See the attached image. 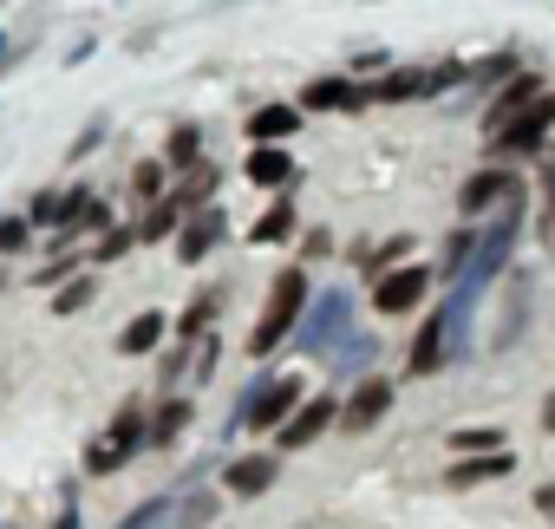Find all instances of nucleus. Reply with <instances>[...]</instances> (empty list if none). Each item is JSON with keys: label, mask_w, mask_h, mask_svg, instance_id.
<instances>
[{"label": "nucleus", "mask_w": 555, "mask_h": 529, "mask_svg": "<svg viewBox=\"0 0 555 529\" xmlns=\"http://www.w3.org/2000/svg\"><path fill=\"white\" fill-rule=\"evenodd\" d=\"M542 431H555V392H548V405H542Z\"/></svg>", "instance_id": "72a5a7b5"}, {"label": "nucleus", "mask_w": 555, "mask_h": 529, "mask_svg": "<svg viewBox=\"0 0 555 529\" xmlns=\"http://www.w3.org/2000/svg\"><path fill=\"white\" fill-rule=\"evenodd\" d=\"M308 386L295 379V373H282V379H261L255 392H248V405H242V425H255V431H282L308 399H301Z\"/></svg>", "instance_id": "7ed1b4c3"}, {"label": "nucleus", "mask_w": 555, "mask_h": 529, "mask_svg": "<svg viewBox=\"0 0 555 529\" xmlns=\"http://www.w3.org/2000/svg\"><path fill=\"white\" fill-rule=\"evenodd\" d=\"M209 516H216V496H183V509H177L170 522H177V529H203Z\"/></svg>", "instance_id": "a878e982"}, {"label": "nucleus", "mask_w": 555, "mask_h": 529, "mask_svg": "<svg viewBox=\"0 0 555 529\" xmlns=\"http://www.w3.org/2000/svg\"><path fill=\"white\" fill-rule=\"evenodd\" d=\"M516 216H522V196L509 190L503 203H496V216H490V229H483V242H477V255H470V269H464V282H457V301L444 308V314H464L470 308V295L503 269V261H509V242H516Z\"/></svg>", "instance_id": "f257e3e1"}, {"label": "nucleus", "mask_w": 555, "mask_h": 529, "mask_svg": "<svg viewBox=\"0 0 555 529\" xmlns=\"http://www.w3.org/2000/svg\"><path fill=\"white\" fill-rule=\"evenodd\" d=\"M334 425V399H308L288 425H282V451H301V444H314L321 431Z\"/></svg>", "instance_id": "4468645a"}, {"label": "nucleus", "mask_w": 555, "mask_h": 529, "mask_svg": "<svg viewBox=\"0 0 555 529\" xmlns=\"http://www.w3.org/2000/svg\"><path fill=\"white\" fill-rule=\"evenodd\" d=\"M444 360H451V314H431V321L418 327V347H412V360H405V366L425 379V373H438Z\"/></svg>", "instance_id": "9b49d317"}, {"label": "nucleus", "mask_w": 555, "mask_h": 529, "mask_svg": "<svg viewBox=\"0 0 555 529\" xmlns=\"http://www.w3.org/2000/svg\"><path fill=\"white\" fill-rule=\"evenodd\" d=\"M535 86H542V79H529V73H516V79L503 86V99L490 105V118H483V131H496V138H503V131H509V125H516V118H522L529 105H542V92H535Z\"/></svg>", "instance_id": "6e6552de"}, {"label": "nucleus", "mask_w": 555, "mask_h": 529, "mask_svg": "<svg viewBox=\"0 0 555 529\" xmlns=\"http://www.w3.org/2000/svg\"><path fill=\"white\" fill-rule=\"evenodd\" d=\"M386 412H392V379H360L353 399L340 405V425H347V431H366V425H379Z\"/></svg>", "instance_id": "0eeeda50"}, {"label": "nucleus", "mask_w": 555, "mask_h": 529, "mask_svg": "<svg viewBox=\"0 0 555 529\" xmlns=\"http://www.w3.org/2000/svg\"><path fill=\"white\" fill-rule=\"evenodd\" d=\"M86 301H92V282H73V288L53 295V314H73V308H86Z\"/></svg>", "instance_id": "cd10ccee"}, {"label": "nucleus", "mask_w": 555, "mask_h": 529, "mask_svg": "<svg viewBox=\"0 0 555 529\" xmlns=\"http://www.w3.org/2000/svg\"><path fill=\"white\" fill-rule=\"evenodd\" d=\"M405 248H412L405 235H392V242L379 248V261H373V269H379V282H386V269H392V261H405Z\"/></svg>", "instance_id": "7c9ffc66"}, {"label": "nucleus", "mask_w": 555, "mask_h": 529, "mask_svg": "<svg viewBox=\"0 0 555 529\" xmlns=\"http://www.w3.org/2000/svg\"><path fill=\"white\" fill-rule=\"evenodd\" d=\"M157 340H164V314L151 308V314H138V321H131V327L118 334V353H151Z\"/></svg>", "instance_id": "6ab92c4d"}, {"label": "nucleus", "mask_w": 555, "mask_h": 529, "mask_svg": "<svg viewBox=\"0 0 555 529\" xmlns=\"http://www.w3.org/2000/svg\"><path fill=\"white\" fill-rule=\"evenodd\" d=\"M366 99H373V92L353 86V79H321V86L301 92V112H360Z\"/></svg>", "instance_id": "f8f14e48"}, {"label": "nucleus", "mask_w": 555, "mask_h": 529, "mask_svg": "<svg viewBox=\"0 0 555 529\" xmlns=\"http://www.w3.org/2000/svg\"><path fill=\"white\" fill-rule=\"evenodd\" d=\"M216 183H222V170H216V164H196V170H183V177H177L170 203H177L183 216H203V209H216V203H209V190H216Z\"/></svg>", "instance_id": "ddd939ff"}, {"label": "nucleus", "mask_w": 555, "mask_h": 529, "mask_svg": "<svg viewBox=\"0 0 555 529\" xmlns=\"http://www.w3.org/2000/svg\"><path fill=\"white\" fill-rule=\"evenodd\" d=\"M509 190H516V183H509L503 170H477V177L464 183V196H457V203H464V216H477V209H490V203H503Z\"/></svg>", "instance_id": "dca6fc26"}, {"label": "nucleus", "mask_w": 555, "mask_h": 529, "mask_svg": "<svg viewBox=\"0 0 555 529\" xmlns=\"http://www.w3.org/2000/svg\"><path fill=\"white\" fill-rule=\"evenodd\" d=\"M425 288H431L425 269H392L386 282H373V308H379V314H412V308L425 301Z\"/></svg>", "instance_id": "39448f33"}, {"label": "nucleus", "mask_w": 555, "mask_h": 529, "mask_svg": "<svg viewBox=\"0 0 555 529\" xmlns=\"http://www.w3.org/2000/svg\"><path fill=\"white\" fill-rule=\"evenodd\" d=\"M274 483V451H255V457H235L229 464V490L235 496H261Z\"/></svg>", "instance_id": "2eb2a0df"}, {"label": "nucleus", "mask_w": 555, "mask_h": 529, "mask_svg": "<svg viewBox=\"0 0 555 529\" xmlns=\"http://www.w3.org/2000/svg\"><path fill=\"white\" fill-rule=\"evenodd\" d=\"M183 425H190V399H170V405L157 412V425H151V444L164 451V444H170V438H177Z\"/></svg>", "instance_id": "412c9836"}, {"label": "nucleus", "mask_w": 555, "mask_h": 529, "mask_svg": "<svg viewBox=\"0 0 555 529\" xmlns=\"http://www.w3.org/2000/svg\"><path fill=\"white\" fill-rule=\"evenodd\" d=\"M301 308H308V275H301V269H282V275H274V288H268V308H261L255 334H248V353L268 360L274 347L301 327Z\"/></svg>", "instance_id": "f03ea898"}, {"label": "nucleus", "mask_w": 555, "mask_h": 529, "mask_svg": "<svg viewBox=\"0 0 555 529\" xmlns=\"http://www.w3.org/2000/svg\"><path fill=\"white\" fill-rule=\"evenodd\" d=\"M27 242H34V222H0V255H14Z\"/></svg>", "instance_id": "c85d7f7f"}, {"label": "nucleus", "mask_w": 555, "mask_h": 529, "mask_svg": "<svg viewBox=\"0 0 555 529\" xmlns=\"http://www.w3.org/2000/svg\"><path fill=\"white\" fill-rule=\"evenodd\" d=\"M177 222H183V209H177V203H170V196H164V203H157V209H151V216H144V222H138V242H157V235H170V229H177Z\"/></svg>", "instance_id": "b1692460"}, {"label": "nucleus", "mask_w": 555, "mask_h": 529, "mask_svg": "<svg viewBox=\"0 0 555 529\" xmlns=\"http://www.w3.org/2000/svg\"><path fill=\"white\" fill-rule=\"evenodd\" d=\"M131 242H138V229H112V235L99 242V261H112V255H125Z\"/></svg>", "instance_id": "c756f323"}, {"label": "nucleus", "mask_w": 555, "mask_h": 529, "mask_svg": "<svg viewBox=\"0 0 555 529\" xmlns=\"http://www.w3.org/2000/svg\"><path fill=\"white\" fill-rule=\"evenodd\" d=\"M105 438H112V444H118V451L131 457V451L144 444V412H138V405H125V412H118V425H112Z\"/></svg>", "instance_id": "4be33fe9"}, {"label": "nucleus", "mask_w": 555, "mask_h": 529, "mask_svg": "<svg viewBox=\"0 0 555 529\" xmlns=\"http://www.w3.org/2000/svg\"><path fill=\"white\" fill-rule=\"evenodd\" d=\"M53 529H79V516H73V509H66V516H60V522H53Z\"/></svg>", "instance_id": "f704fd0d"}, {"label": "nucleus", "mask_w": 555, "mask_h": 529, "mask_svg": "<svg viewBox=\"0 0 555 529\" xmlns=\"http://www.w3.org/2000/svg\"><path fill=\"white\" fill-rule=\"evenodd\" d=\"M229 235V216L222 209H203V216H190L183 222V235H177V261H203L216 242Z\"/></svg>", "instance_id": "9d476101"}, {"label": "nucleus", "mask_w": 555, "mask_h": 529, "mask_svg": "<svg viewBox=\"0 0 555 529\" xmlns=\"http://www.w3.org/2000/svg\"><path fill=\"white\" fill-rule=\"evenodd\" d=\"M209 314H216V301H196V308H190V314H183V327H177V334H183V340H190V334H196V327H203V321H209Z\"/></svg>", "instance_id": "2f4dec72"}, {"label": "nucleus", "mask_w": 555, "mask_h": 529, "mask_svg": "<svg viewBox=\"0 0 555 529\" xmlns=\"http://www.w3.org/2000/svg\"><path fill=\"white\" fill-rule=\"evenodd\" d=\"M347 321H353V308H347V295H321V308L308 314V327H301V347L308 353H327L340 334H347ZM353 340V334H347Z\"/></svg>", "instance_id": "423d86ee"}, {"label": "nucleus", "mask_w": 555, "mask_h": 529, "mask_svg": "<svg viewBox=\"0 0 555 529\" xmlns=\"http://www.w3.org/2000/svg\"><path fill=\"white\" fill-rule=\"evenodd\" d=\"M170 164H177V170H196V131H190V125L170 138Z\"/></svg>", "instance_id": "bb28decb"}, {"label": "nucleus", "mask_w": 555, "mask_h": 529, "mask_svg": "<svg viewBox=\"0 0 555 529\" xmlns=\"http://www.w3.org/2000/svg\"><path fill=\"white\" fill-rule=\"evenodd\" d=\"M295 131H301V105H261V112L248 118L255 151H282V138H295Z\"/></svg>", "instance_id": "1a4fd4ad"}, {"label": "nucleus", "mask_w": 555, "mask_h": 529, "mask_svg": "<svg viewBox=\"0 0 555 529\" xmlns=\"http://www.w3.org/2000/svg\"><path fill=\"white\" fill-rule=\"evenodd\" d=\"M131 196L157 209V203H164V164H138V170H131Z\"/></svg>", "instance_id": "5701e85b"}, {"label": "nucleus", "mask_w": 555, "mask_h": 529, "mask_svg": "<svg viewBox=\"0 0 555 529\" xmlns=\"http://www.w3.org/2000/svg\"><path fill=\"white\" fill-rule=\"evenodd\" d=\"M288 177H295V157H288V151H248V183L282 190Z\"/></svg>", "instance_id": "a211bd4d"}, {"label": "nucleus", "mask_w": 555, "mask_h": 529, "mask_svg": "<svg viewBox=\"0 0 555 529\" xmlns=\"http://www.w3.org/2000/svg\"><path fill=\"white\" fill-rule=\"evenodd\" d=\"M288 229H295V209H288V196H282V203H274V209H261V216H255L248 242H282Z\"/></svg>", "instance_id": "aec40b11"}, {"label": "nucleus", "mask_w": 555, "mask_h": 529, "mask_svg": "<svg viewBox=\"0 0 555 529\" xmlns=\"http://www.w3.org/2000/svg\"><path fill=\"white\" fill-rule=\"evenodd\" d=\"M451 451H477V457H496L503 451V431H451Z\"/></svg>", "instance_id": "393cba45"}, {"label": "nucleus", "mask_w": 555, "mask_h": 529, "mask_svg": "<svg viewBox=\"0 0 555 529\" xmlns=\"http://www.w3.org/2000/svg\"><path fill=\"white\" fill-rule=\"evenodd\" d=\"M535 509H542V516H555V483H542V490H535Z\"/></svg>", "instance_id": "473e14b6"}, {"label": "nucleus", "mask_w": 555, "mask_h": 529, "mask_svg": "<svg viewBox=\"0 0 555 529\" xmlns=\"http://www.w3.org/2000/svg\"><path fill=\"white\" fill-rule=\"evenodd\" d=\"M509 470H516L509 451H496V457H464V464H451V490H470V483H490V477H509Z\"/></svg>", "instance_id": "f3484780"}, {"label": "nucleus", "mask_w": 555, "mask_h": 529, "mask_svg": "<svg viewBox=\"0 0 555 529\" xmlns=\"http://www.w3.org/2000/svg\"><path fill=\"white\" fill-rule=\"evenodd\" d=\"M548 131H555V99L542 92V105H529V112H522L503 138H490V144H496V151H509V157H529V151H542V138H548Z\"/></svg>", "instance_id": "20e7f679"}]
</instances>
